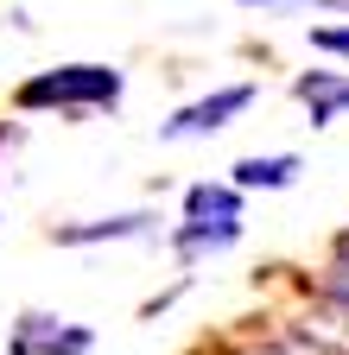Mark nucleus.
<instances>
[{
    "label": "nucleus",
    "mask_w": 349,
    "mask_h": 355,
    "mask_svg": "<svg viewBox=\"0 0 349 355\" xmlns=\"http://www.w3.org/2000/svg\"><path fill=\"white\" fill-rule=\"evenodd\" d=\"M19 108H64V114H90V108H114L121 102V70L108 64H64L19 83Z\"/></svg>",
    "instance_id": "1"
},
{
    "label": "nucleus",
    "mask_w": 349,
    "mask_h": 355,
    "mask_svg": "<svg viewBox=\"0 0 349 355\" xmlns=\"http://www.w3.org/2000/svg\"><path fill=\"white\" fill-rule=\"evenodd\" d=\"M235 241H241V222H191V216H185V229L171 235V248H178L185 260L223 254V248H235Z\"/></svg>",
    "instance_id": "7"
},
{
    "label": "nucleus",
    "mask_w": 349,
    "mask_h": 355,
    "mask_svg": "<svg viewBox=\"0 0 349 355\" xmlns=\"http://www.w3.org/2000/svg\"><path fill=\"white\" fill-rule=\"evenodd\" d=\"M330 292L349 298V235H337V254H330Z\"/></svg>",
    "instance_id": "10"
},
{
    "label": "nucleus",
    "mask_w": 349,
    "mask_h": 355,
    "mask_svg": "<svg viewBox=\"0 0 349 355\" xmlns=\"http://www.w3.org/2000/svg\"><path fill=\"white\" fill-rule=\"evenodd\" d=\"M241 7H292V0H241Z\"/></svg>",
    "instance_id": "11"
},
{
    "label": "nucleus",
    "mask_w": 349,
    "mask_h": 355,
    "mask_svg": "<svg viewBox=\"0 0 349 355\" xmlns=\"http://www.w3.org/2000/svg\"><path fill=\"white\" fill-rule=\"evenodd\" d=\"M312 51H330V58H349V26H312Z\"/></svg>",
    "instance_id": "9"
},
{
    "label": "nucleus",
    "mask_w": 349,
    "mask_h": 355,
    "mask_svg": "<svg viewBox=\"0 0 349 355\" xmlns=\"http://www.w3.org/2000/svg\"><path fill=\"white\" fill-rule=\"evenodd\" d=\"M13 355H90V330H76L64 318H38L26 311L13 330Z\"/></svg>",
    "instance_id": "3"
},
{
    "label": "nucleus",
    "mask_w": 349,
    "mask_h": 355,
    "mask_svg": "<svg viewBox=\"0 0 349 355\" xmlns=\"http://www.w3.org/2000/svg\"><path fill=\"white\" fill-rule=\"evenodd\" d=\"M298 171H305V165H298V153H267V159L254 153V159H241V165H235L229 184H235V191H286Z\"/></svg>",
    "instance_id": "6"
},
{
    "label": "nucleus",
    "mask_w": 349,
    "mask_h": 355,
    "mask_svg": "<svg viewBox=\"0 0 349 355\" xmlns=\"http://www.w3.org/2000/svg\"><path fill=\"white\" fill-rule=\"evenodd\" d=\"M318 7H337V13H349V0H318Z\"/></svg>",
    "instance_id": "12"
},
{
    "label": "nucleus",
    "mask_w": 349,
    "mask_h": 355,
    "mask_svg": "<svg viewBox=\"0 0 349 355\" xmlns=\"http://www.w3.org/2000/svg\"><path fill=\"white\" fill-rule=\"evenodd\" d=\"M254 96H260L254 83H229V89H216V96H203V102L178 108V114L159 127V140H203V133H223V127H229Z\"/></svg>",
    "instance_id": "2"
},
{
    "label": "nucleus",
    "mask_w": 349,
    "mask_h": 355,
    "mask_svg": "<svg viewBox=\"0 0 349 355\" xmlns=\"http://www.w3.org/2000/svg\"><path fill=\"white\" fill-rule=\"evenodd\" d=\"M185 216L191 222H241V191L235 184H191L185 191Z\"/></svg>",
    "instance_id": "8"
},
{
    "label": "nucleus",
    "mask_w": 349,
    "mask_h": 355,
    "mask_svg": "<svg viewBox=\"0 0 349 355\" xmlns=\"http://www.w3.org/2000/svg\"><path fill=\"white\" fill-rule=\"evenodd\" d=\"M153 209H134V216H102V222H70L58 229L64 248H96V241H134V235H153Z\"/></svg>",
    "instance_id": "5"
},
{
    "label": "nucleus",
    "mask_w": 349,
    "mask_h": 355,
    "mask_svg": "<svg viewBox=\"0 0 349 355\" xmlns=\"http://www.w3.org/2000/svg\"><path fill=\"white\" fill-rule=\"evenodd\" d=\"M292 96L312 108V127H330V121L349 108V76H343V70H305V76L292 83Z\"/></svg>",
    "instance_id": "4"
}]
</instances>
